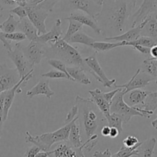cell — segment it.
Wrapping results in <instances>:
<instances>
[{"label":"cell","mask_w":157,"mask_h":157,"mask_svg":"<svg viewBox=\"0 0 157 157\" xmlns=\"http://www.w3.org/2000/svg\"><path fill=\"white\" fill-rule=\"evenodd\" d=\"M143 109L150 112L153 114L155 110H157V91L149 93L146 98L145 99L144 102L139 105H136Z\"/></svg>","instance_id":"83f0119b"},{"label":"cell","mask_w":157,"mask_h":157,"mask_svg":"<svg viewBox=\"0 0 157 157\" xmlns=\"http://www.w3.org/2000/svg\"><path fill=\"white\" fill-rule=\"evenodd\" d=\"M133 45H140V46H146L148 48H152V46L156 45V42L155 41V39L149 36H141L134 41L126 43V46H132Z\"/></svg>","instance_id":"836d02e7"},{"label":"cell","mask_w":157,"mask_h":157,"mask_svg":"<svg viewBox=\"0 0 157 157\" xmlns=\"http://www.w3.org/2000/svg\"><path fill=\"white\" fill-rule=\"evenodd\" d=\"M58 2L59 0H44L37 4L29 2L25 6L27 17L37 29L39 36L47 33L46 20L49 13L52 12L53 7Z\"/></svg>","instance_id":"277c9868"},{"label":"cell","mask_w":157,"mask_h":157,"mask_svg":"<svg viewBox=\"0 0 157 157\" xmlns=\"http://www.w3.org/2000/svg\"><path fill=\"white\" fill-rule=\"evenodd\" d=\"M16 6H17V5L14 2V0H0V10L2 12L6 10L10 12Z\"/></svg>","instance_id":"60d3db41"},{"label":"cell","mask_w":157,"mask_h":157,"mask_svg":"<svg viewBox=\"0 0 157 157\" xmlns=\"http://www.w3.org/2000/svg\"><path fill=\"white\" fill-rule=\"evenodd\" d=\"M103 1H104V0H102V3H103Z\"/></svg>","instance_id":"91938a15"},{"label":"cell","mask_w":157,"mask_h":157,"mask_svg":"<svg viewBox=\"0 0 157 157\" xmlns=\"http://www.w3.org/2000/svg\"><path fill=\"white\" fill-rule=\"evenodd\" d=\"M7 54L16 66V69L19 72L20 78L28 75L29 73L33 72L34 66L24 56L22 52V46L21 43H18L17 44H16L14 49L7 51Z\"/></svg>","instance_id":"ba28073f"},{"label":"cell","mask_w":157,"mask_h":157,"mask_svg":"<svg viewBox=\"0 0 157 157\" xmlns=\"http://www.w3.org/2000/svg\"><path fill=\"white\" fill-rule=\"evenodd\" d=\"M131 47H132L134 49H136V50H137L138 52H140V53L144 54V55H149V52H150V48L140 46V45H133V46H132Z\"/></svg>","instance_id":"7dc6e473"},{"label":"cell","mask_w":157,"mask_h":157,"mask_svg":"<svg viewBox=\"0 0 157 157\" xmlns=\"http://www.w3.org/2000/svg\"><path fill=\"white\" fill-rule=\"evenodd\" d=\"M132 8L130 0H109V2L104 0L98 17H105L113 33L120 35L124 30Z\"/></svg>","instance_id":"6da1fadb"},{"label":"cell","mask_w":157,"mask_h":157,"mask_svg":"<svg viewBox=\"0 0 157 157\" xmlns=\"http://www.w3.org/2000/svg\"><path fill=\"white\" fill-rule=\"evenodd\" d=\"M48 63L53 68H55V69H58V70L61 71V72H64L67 75L70 76L67 72V65L64 62L61 61L59 59H50L48 60Z\"/></svg>","instance_id":"8d00e7d4"},{"label":"cell","mask_w":157,"mask_h":157,"mask_svg":"<svg viewBox=\"0 0 157 157\" xmlns=\"http://www.w3.org/2000/svg\"><path fill=\"white\" fill-rule=\"evenodd\" d=\"M96 53H97V52H95V53H93V55L90 56H88L86 57V58L84 59L87 66L91 69L92 72L90 74H92V75L95 77V78H96L98 82H99L101 84H102L103 86L107 87V88L113 86V85L116 84V79H115V78H113V79H109V78L107 77V75H105L104 70L102 69V68L101 67L97 58H96Z\"/></svg>","instance_id":"9c48e42d"},{"label":"cell","mask_w":157,"mask_h":157,"mask_svg":"<svg viewBox=\"0 0 157 157\" xmlns=\"http://www.w3.org/2000/svg\"><path fill=\"white\" fill-rule=\"evenodd\" d=\"M156 144V139L151 137L148 140L142 142L141 145L137 148V157H153L155 147Z\"/></svg>","instance_id":"cb8c5ba5"},{"label":"cell","mask_w":157,"mask_h":157,"mask_svg":"<svg viewBox=\"0 0 157 157\" xmlns=\"http://www.w3.org/2000/svg\"><path fill=\"white\" fill-rule=\"evenodd\" d=\"M150 93L149 91L143 90V89H136L131 90L126 93L124 96V100L129 106H136L139 105L144 102L145 99L148 94Z\"/></svg>","instance_id":"7402d4cb"},{"label":"cell","mask_w":157,"mask_h":157,"mask_svg":"<svg viewBox=\"0 0 157 157\" xmlns=\"http://www.w3.org/2000/svg\"><path fill=\"white\" fill-rule=\"evenodd\" d=\"M5 94L6 92L0 93V138L2 136V127H3V123L5 122L4 120V99H5Z\"/></svg>","instance_id":"f35d334b"},{"label":"cell","mask_w":157,"mask_h":157,"mask_svg":"<svg viewBox=\"0 0 157 157\" xmlns=\"http://www.w3.org/2000/svg\"><path fill=\"white\" fill-rule=\"evenodd\" d=\"M78 120V116H77L72 121V125H71L70 130H69V139H68V141L75 147H80L83 144L82 142V139H81L80 126H79V124L77 123Z\"/></svg>","instance_id":"484cf974"},{"label":"cell","mask_w":157,"mask_h":157,"mask_svg":"<svg viewBox=\"0 0 157 157\" xmlns=\"http://www.w3.org/2000/svg\"><path fill=\"white\" fill-rule=\"evenodd\" d=\"M42 151L40 149V148L39 146H36V145H33L32 146H30L28 149L26 150V152H25V155L24 156L25 157H35L36 154L39 152Z\"/></svg>","instance_id":"f6af8a7d"},{"label":"cell","mask_w":157,"mask_h":157,"mask_svg":"<svg viewBox=\"0 0 157 157\" xmlns=\"http://www.w3.org/2000/svg\"><path fill=\"white\" fill-rule=\"evenodd\" d=\"M46 45H49V47L46 46V56L54 57L53 59L64 62L67 66H78L82 68L86 72L91 73V69L87 66L79 52L71 46L70 43L63 40V38Z\"/></svg>","instance_id":"3957f363"},{"label":"cell","mask_w":157,"mask_h":157,"mask_svg":"<svg viewBox=\"0 0 157 157\" xmlns=\"http://www.w3.org/2000/svg\"><path fill=\"white\" fill-rule=\"evenodd\" d=\"M123 146L126 147H133L136 145L140 143L138 139L134 136H128L126 138H125L123 141Z\"/></svg>","instance_id":"ee69618b"},{"label":"cell","mask_w":157,"mask_h":157,"mask_svg":"<svg viewBox=\"0 0 157 157\" xmlns=\"http://www.w3.org/2000/svg\"><path fill=\"white\" fill-rule=\"evenodd\" d=\"M141 36H149L157 39V12L152 13L147 17V22L141 31Z\"/></svg>","instance_id":"603a6c76"},{"label":"cell","mask_w":157,"mask_h":157,"mask_svg":"<svg viewBox=\"0 0 157 157\" xmlns=\"http://www.w3.org/2000/svg\"><path fill=\"white\" fill-rule=\"evenodd\" d=\"M120 131L118 130L115 127H110V132H109V136L110 138H116V137L120 135Z\"/></svg>","instance_id":"f907efd6"},{"label":"cell","mask_w":157,"mask_h":157,"mask_svg":"<svg viewBox=\"0 0 157 157\" xmlns=\"http://www.w3.org/2000/svg\"><path fill=\"white\" fill-rule=\"evenodd\" d=\"M71 125L72 122L67 123L54 132H46L36 136L30 134L29 131H26L25 142L39 146L42 151H49L52 146L56 143L68 141Z\"/></svg>","instance_id":"5b68a950"},{"label":"cell","mask_w":157,"mask_h":157,"mask_svg":"<svg viewBox=\"0 0 157 157\" xmlns=\"http://www.w3.org/2000/svg\"><path fill=\"white\" fill-rule=\"evenodd\" d=\"M54 94L55 93L51 90L49 86V81L47 78L40 79L35 86L26 93V96L30 99L39 95H44L48 99H51Z\"/></svg>","instance_id":"ac0fdd59"},{"label":"cell","mask_w":157,"mask_h":157,"mask_svg":"<svg viewBox=\"0 0 157 157\" xmlns=\"http://www.w3.org/2000/svg\"><path fill=\"white\" fill-rule=\"evenodd\" d=\"M63 11H82L97 20L102 6L95 3L93 0H60Z\"/></svg>","instance_id":"52a82bcc"},{"label":"cell","mask_w":157,"mask_h":157,"mask_svg":"<svg viewBox=\"0 0 157 157\" xmlns=\"http://www.w3.org/2000/svg\"><path fill=\"white\" fill-rule=\"evenodd\" d=\"M46 44L38 41H30L26 46H22V52L25 58L33 65L40 63L43 57L46 56Z\"/></svg>","instance_id":"8fae6325"},{"label":"cell","mask_w":157,"mask_h":157,"mask_svg":"<svg viewBox=\"0 0 157 157\" xmlns=\"http://www.w3.org/2000/svg\"><path fill=\"white\" fill-rule=\"evenodd\" d=\"M130 1H131V2H132L133 8H135V6H136L137 2H138V0H130Z\"/></svg>","instance_id":"9f6ffc18"},{"label":"cell","mask_w":157,"mask_h":157,"mask_svg":"<svg viewBox=\"0 0 157 157\" xmlns=\"http://www.w3.org/2000/svg\"><path fill=\"white\" fill-rule=\"evenodd\" d=\"M75 104L78 109V120H81L87 138H90L96 134L101 125L107 123L106 119L91 98L85 99L78 95L75 97Z\"/></svg>","instance_id":"7a4b0ae2"},{"label":"cell","mask_w":157,"mask_h":157,"mask_svg":"<svg viewBox=\"0 0 157 157\" xmlns=\"http://www.w3.org/2000/svg\"><path fill=\"white\" fill-rule=\"evenodd\" d=\"M126 42H116V43H106V42H95L92 48L95 49L96 52H107L111 49L121 46H126Z\"/></svg>","instance_id":"f1b7e54d"},{"label":"cell","mask_w":157,"mask_h":157,"mask_svg":"<svg viewBox=\"0 0 157 157\" xmlns=\"http://www.w3.org/2000/svg\"><path fill=\"white\" fill-rule=\"evenodd\" d=\"M69 28H68L67 32H66V35L63 37V40H65L66 42H69V39H71L72 36H73L75 33H76L77 32L79 31V30L82 29V23L80 22H77L75 20H72V19H69Z\"/></svg>","instance_id":"d6a6232c"},{"label":"cell","mask_w":157,"mask_h":157,"mask_svg":"<svg viewBox=\"0 0 157 157\" xmlns=\"http://www.w3.org/2000/svg\"><path fill=\"white\" fill-rule=\"evenodd\" d=\"M19 21L16 20L14 16L10 13L8 19L0 25V30L6 33H15L18 29Z\"/></svg>","instance_id":"4dcf8cb0"},{"label":"cell","mask_w":157,"mask_h":157,"mask_svg":"<svg viewBox=\"0 0 157 157\" xmlns=\"http://www.w3.org/2000/svg\"><path fill=\"white\" fill-rule=\"evenodd\" d=\"M49 151H40L38 152L35 157H49Z\"/></svg>","instance_id":"f5cc1de1"},{"label":"cell","mask_w":157,"mask_h":157,"mask_svg":"<svg viewBox=\"0 0 157 157\" xmlns=\"http://www.w3.org/2000/svg\"><path fill=\"white\" fill-rule=\"evenodd\" d=\"M2 14H3V12H2V10H0V18L2 17ZM0 25H1V24H0ZM0 31H1V30H0Z\"/></svg>","instance_id":"6f0895ef"},{"label":"cell","mask_w":157,"mask_h":157,"mask_svg":"<svg viewBox=\"0 0 157 157\" xmlns=\"http://www.w3.org/2000/svg\"><path fill=\"white\" fill-rule=\"evenodd\" d=\"M43 1H44V0H32V1L30 2H31V3L37 4V3H39V2H43Z\"/></svg>","instance_id":"db71d44e"},{"label":"cell","mask_w":157,"mask_h":157,"mask_svg":"<svg viewBox=\"0 0 157 157\" xmlns=\"http://www.w3.org/2000/svg\"><path fill=\"white\" fill-rule=\"evenodd\" d=\"M89 93L91 96V99L94 103L97 105L101 113L104 116H107L110 114V105L111 104L105 99L103 96V92L99 89H95L93 90H90Z\"/></svg>","instance_id":"ffe728a7"},{"label":"cell","mask_w":157,"mask_h":157,"mask_svg":"<svg viewBox=\"0 0 157 157\" xmlns=\"http://www.w3.org/2000/svg\"><path fill=\"white\" fill-rule=\"evenodd\" d=\"M49 157H86L83 144L80 147H75L69 141L62 142L53 150H49Z\"/></svg>","instance_id":"4fadbf2b"},{"label":"cell","mask_w":157,"mask_h":157,"mask_svg":"<svg viewBox=\"0 0 157 157\" xmlns=\"http://www.w3.org/2000/svg\"><path fill=\"white\" fill-rule=\"evenodd\" d=\"M126 90L122 89L116 93L110 105V113H116L122 117L123 124L129 123L132 116H141L144 117L143 115L137 111L133 106H129L124 100V96L126 94Z\"/></svg>","instance_id":"8992f818"},{"label":"cell","mask_w":157,"mask_h":157,"mask_svg":"<svg viewBox=\"0 0 157 157\" xmlns=\"http://www.w3.org/2000/svg\"><path fill=\"white\" fill-rule=\"evenodd\" d=\"M113 154L111 153V151L109 149H106L103 152H101V151H96L93 154V156L94 157H112Z\"/></svg>","instance_id":"c3c4849f"},{"label":"cell","mask_w":157,"mask_h":157,"mask_svg":"<svg viewBox=\"0 0 157 157\" xmlns=\"http://www.w3.org/2000/svg\"><path fill=\"white\" fill-rule=\"evenodd\" d=\"M141 69L155 78V82L157 84V59L150 58L146 59L143 61Z\"/></svg>","instance_id":"f546056e"},{"label":"cell","mask_w":157,"mask_h":157,"mask_svg":"<svg viewBox=\"0 0 157 157\" xmlns=\"http://www.w3.org/2000/svg\"><path fill=\"white\" fill-rule=\"evenodd\" d=\"M3 34L6 39L9 41H16L17 43H19V42L24 41L26 39L25 35L21 32H15V33H3Z\"/></svg>","instance_id":"74e56055"},{"label":"cell","mask_w":157,"mask_h":157,"mask_svg":"<svg viewBox=\"0 0 157 157\" xmlns=\"http://www.w3.org/2000/svg\"><path fill=\"white\" fill-rule=\"evenodd\" d=\"M152 81H155V78L146 72L142 70L141 69H137L133 76L130 78V80L123 85H116V88H122L126 90V93L131 90H136V89H144L148 85L151 83Z\"/></svg>","instance_id":"30bf717a"},{"label":"cell","mask_w":157,"mask_h":157,"mask_svg":"<svg viewBox=\"0 0 157 157\" xmlns=\"http://www.w3.org/2000/svg\"><path fill=\"white\" fill-rule=\"evenodd\" d=\"M61 25L62 20L60 19H57L50 31L39 36L38 42H40L43 44H48V43L56 42L59 39H62L63 31H62Z\"/></svg>","instance_id":"d6986e66"},{"label":"cell","mask_w":157,"mask_h":157,"mask_svg":"<svg viewBox=\"0 0 157 157\" xmlns=\"http://www.w3.org/2000/svg\"><path fill=\"white\" fill-rule=\"evenodd\" d=\"M66 20H69V19H72V20H75L77 22H80L82 25H87V26L90 27L96 33V34L100 35L102 33V29L100 28L97 23V20L92 16H89L86 13H82V12H74L70 14L69 17L66 18Z\"/></svg>","instance_id":"e0dca14e"},{"label":"cell","mask_w":157,"mask_h":157,"mask_svg":"<svg viewBox=\"0 0 157 157\" xmlns=\"http://www.w3.org/2000/svg\"><path fill=\"white\" fill-rule=\"evenodd\" d=\"M22 157H25V156H24V155H23V156H22Z\"/></svg>","instance_id":"94428289"},{"label":"cell","mask_w":157,"mask_h":157,"mask_svg":"<svg viewBox=\"0 0 157 157\" xmlns=\"http://www.w3.org/2000/svg\"><path fill=\"white\" fill-rule=\"evenodd\" d=\"M106 119L107 124L110 127H115L120 131V133L123 132V120L122 117L120 115L116 114V113H110L107 116H105Z\"/></svg>","instance_id":"1f68e13d"},{"label":"cell","mask_w":157,"mask_h":157,"mask_svg":"<svg viewBox=\"0 0 157 157\" xmlns=\"http://www.w3.org/2000/svg\"><path fill=\"white\" fill-rule=\"evenodd\" d=\"M33 76V72L29 73L28 75H25L22 78H20V80L18 82L17 84L14 86L12 89L6 91L5 94V99H4V109H3V113H4V120H6L8 118L9 112H10V109H11L12 105L13 103L15 97H16V94H19L22 92V88L25 86L28 81L30 78Z\"/></svg>","instance_id":"7c38bea8"},{"label":"cell","mask_w":157,"mask_h":157,"mask_svg":"<svg viewBox=\"0 0 157 157\" xmlns=\"http://www.w3.org/2000/svg\"><path fill=\"white\" fill-rule=\"evenodd\" d=\"M149 55L151 56V57L153 59H157V45L152 46V48H150V52H149Z\"/></svg>","instance_id":"816d5d0a"},{"label":"cell","mask_w":157,"mask_h":157,"mask_svg":"<svg viewBox=\"0 0 157 157\" xmlns=\"http://www.w3.org/2000/svg\"><path fill=\"white\" fill-rule=\"evenodd\" d=\"M78 106H77L76 104L73 105V106L71 108V109L69 110V112L68 113L67 116L66 117V120H65V123L67 124V123H69L70 122H72V120L78 116Z\"/></svg>","instance_id":"7bdbcfd3"},{"label":"cell","mask_w":157,"mask_h":157,"mask_svg":"<svg viewBox=\"0 0 157 157\" xmlns=\"http://www.w3.org/2000/svg\"><path fill=\"white\" fill-rule=\"evenodd\" d=\"M96 42L95 39L91 36H88L86 33H84L82 29L77 32L73 35L68 42L69 43H79V44L85 45V46L92 47L93 43Z\"/></svg>","instance_id":"4316f807"},{"label":"cell","mask_w":157,"mask_h":157,"mask_svg":"<svg viewBox=\"0 0 157 157\" xmlns=\"http://www.w3.org/2000/svg\"><path fill=\"white\" fill-rule=\"evenodd\" d=\"M146 22H147V18L143 21L141 23L137 25L136 26L132 27L131 29L128 30L126 33H123V34L118 35V36H109V37H105V39L106 41H109V40H115L116 42H132L138 39L140 36H141V31L143 29V27L146 25Z\"/></svg>","instance_id":"2e32d148"},{"label":"cell","mask_w":157,"mask_h":157,"mask_svg":"<svg viewBox=\"0 0 157 157\" xmlns=\"http://www.w3.org/2000/svg\"><path fill=\"white\" fill-rule=\"evenodd\" d=\"M97 140L98 135L97 134H95L93 136L89 138L88 140L83 143V149H85L86 150H87L88 152H90V151L96 146V145L97 144Z\"/></svg>","instance_id":"ab89813d"},{"label":"cell","mask_w":157,"mask_h":157,"mask_svg":"<svg viewBox=\"0 0 157 157\" xmlns=\"http://www.w3.org/2000/svg\"><path fill=\"white\" fill-rule=\"evenodd\" d=\"M157 12V0H143L139 10L132 16V28L136 26L150 14Z\"/></svg>","instance_id":"9a60e30c"},{"label":"cell","mask_w":157,"mask_h":157,"mask_svg":"<svg viewBox=\"0 0 157 157\" xmlns=\"http://www.w3.org/2000/svg\"><path fill=\"white\" fill-rule=\"evenodd\" d=\"M120 90H121V88H116V90H113V91H111V92H108V93H104L103 92L104 97H105V99H106V100L108 101L110 104H111L112 101H113V99L114 98V96H116V93L120 91Z\"/></svg>","instance_id":"bcb514c9"},{"label":"cell","mask_w":157,"mask_h":157,"mask_svg":"<svg viewBox=\"0 0 157 157\" xmlns=\"http://www.w3.org/2000/svg\"><path fill=\"white\" fill-rule=\"evenodd\" d=\"M93 1L95 2V3L98 4V5H99V6H102V0H93Z\"/></svg>","instance_id":"11a10c76"},{"label":"cell","mask_w":157,"mask_h":157,"mask_svg":"<svg viewBox=\"0 0 157 157\" xmlns=\"http://www.w3.org/2000/svg\"><path fill=\"white\" fill-rule=\"evenodd\" d=\"M18 29L19 32L23 33L26 39H28L29 41H38L39 36L38 34L37 29L28 17L19 20Z\"/></svg>","instance_id":"44dd1931"},{"label":"cell","mask_w":157,"mask_h":157,"mask_svg":"<svg viewBox=\"0 0 157 157\" xmlns=\"http://www.w3.org/2000/svg\"><path fill=\"white\" fill-rule=\"evenodd\" d=\"M19 80L20 77L17 69H10L6 65H2V72L0 73V93L13 88Z\"/></svg>","instance_id":"5bb4252c"},{"label":"cell","mask_w":157,"mask_h":157,"mask_svg":"<svg viewBox=\"0 0 157 157\" xmlns=\"http://www.w3.org/2000/svg\"><path fill=\"white\" fill-rule=\"evenodd\" d=\"M141 143L142 142H140L133 147H126L125 146H122L116 153L112 155V157H131L133 155H136L137 148L141 145Z\"/></svg>","instance_id":"e575fe53"},{"label":"cell","mask_w":157,"mask_h":157,"mask_svg":"<svg viewBox=\"0 0 157 157\" xmlns=\"http://www.w3.org/2000/svg\"><path fill=\"white\" fill-rule=\"evenodd\" d=\"M2 65H0V73L2 72Z\"/></svg>","instance_id":"680465c9"},{"label":"cell","mask_w":157,"mask_h":157,"mask_svg":"<svg viewBox=\"0 0 157 157\" xmlns=\"http://www.w3.org/2000/svg\"><path fill=\"white\" fill-rule=\"evenodd\" d=\"M42 77L47 78H66L67 80H70L74 82L73 78L71 76H69V75H67L66 73L61 72V71L54 70V69H52L49 72L43 74Z\"/></svg>","instance_id":"d590c367"},{"label":"cell","mask_w":157,"mask_h":157,"mask_svg":"<svg viewBox=\"0 0 157 157\" xmlns=\"http://www.w3.org/2000/svg\"><path fill=\"white\" fill-rule=\"evenodd\" d=\"M67 72L69 75L73 78L74 82L83 85L91 84V80L86 75V71L78 66H67Z\"/></svg>","instance_id":"d4e9b609"},{"label":"cell","mask_w":157,"mask_h":157,"mask_svg":"<svg viewBox=\"0 0 157 157\" xmlns=\"http://www.w3.org/2000/svg\"><path fill=\"white\" fill-rule=\"evenodd\" d=\"M10 13L16 15V16L19 18V20L27 17V13L25 7L20 6H16L15 8L12 9L10 11Z\"/></svg>","instance_id":"b9f144b4"},{"label":"cell","mask_w":157,"mask_h":157,"mask_svg":"<svg viewBox=\"0 0 157 157\" xmlns=\"http://www.w3.org/2000/svg\"><path fill=\"white\" fill-rule=\"evenodd\" d=\"M109 132H110V126L108 125H105V126H102V128L101 129V134H102L103 136L109 137Z\"/></svg>","instance_id":"681fc988"}]
</instances>
